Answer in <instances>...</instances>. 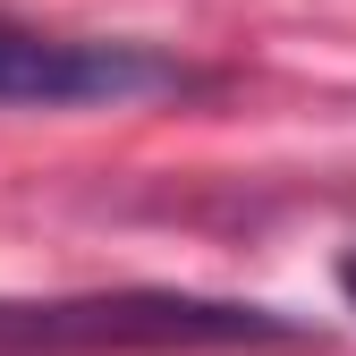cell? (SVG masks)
Segmentation results:
<instances>
[{"label":"cell","instance_id":"3","mask_svg":"<svg viewBox=\"0 0 356 356\" xmlns=\"http://www.w3.org/2000/svg\"><path fill=\"white\" fill-rule=\"evenodd\" d=\"M339 297H348V305H356V246H348V254H339Z\"/></svg>","mask_w":356,"mask_h":356},{"label":"cell","instance_id":"2","mask_svg":"<svg viewBox=\"0 0 356 356\" xmlns=\"http://www.w3.org/2000/svg\"><path fill=\"white\" fill-rule=\"evenodd\" d=\"M195 85L204 68L153 51V42L60 34V26H26L0 9V111H127V102L195 94Z\"/></svg>","mask_w":356,"mask_h":356},{"label":"cell","instance_id":"1","mask_svg":"<svg viewBox=\"0 0 356 356\" xmlns=\"http://www.w3.org/2000/svg\"><path fill=\"white\" fill-rule=\"evenodd\" d=\"M305 331L272 305L111 289V297H0V356H195V348H297Z\"/></svg>","mask_w":356,"mask_h":356}]
</instances>
